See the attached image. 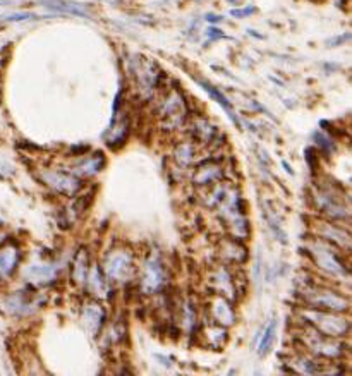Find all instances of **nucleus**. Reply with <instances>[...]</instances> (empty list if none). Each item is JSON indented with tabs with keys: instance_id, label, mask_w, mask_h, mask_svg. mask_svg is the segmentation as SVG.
I'll list each match as a JSON object with an SVG mask.
<instances>
[{
	"instance_id": "nucleus-1",
	"label": "nucleus",
	"mask_w": 352,
	"mask_h": 376,
	"mask_svg": "<svg viewBox=\"0 0 352 376\" xmlns=\"http://www.w3.org/2000/svg\"><path fill=\"white\" fill-rule=\"evenodd\" d=\"M219 210L220 220L223 222L229 234L234 239L245 241L249 236V224H247V217L242 208V199L237 189L226 186L222 198L219 199L215 206Z\"/></svg>"
},
{
	"instance_id": "nucleus-2",
	"label": "nucleus",
	"mask_w": 352,
	"mask_h": 376,
	"mask_svg": "<svg viewBox=\"0 0 352 376\" xmlns=\"http://www.w3.org/2000/svg\"><path fill=\"white\" fill-rule=\"evenodd\" d=\"M127 71L143 98L155 97L160 86L162 72L152 59L145 55H131L127 59Z\"/></svg>"
},
{
	"instance_id": "nucleus-3",
	"label": "nucleus",
	"mask_w": 352,
	"mask_h": 376,
	"mask_svg": "<svg viewBox=\"0 0 352 376\" xmlns=\"http://www.w3.org/2000/svg\"><path fill=\"white\" fill-rule=\"evenodd\" d=\"M157 112L162 128L167 129V131H176V129L183 128L188 121V105H185L183 93L176 88L165 91L158 98Z\"/></svg>"
},
{
	"instance_id": "nucleus-4",
	"label": "nucleus",
	"mask_w": 352,
	"mask_h": 376,
	"mask_svg": "<svg viewBox=\"0 0 352 376\" xmlns=\"http://www.w3.org/2000/svg\"><path fill=\"white\" fill-rule=\"evenodd\" d=\"M308 255L311 256V260L320 270L327 271V274L334 275V277H347L349 275V268L344 263V260L340 258L335 246L327 243V241H311L308 244Z\"/></svg>"
},
{
	"instance_id": "nucleus-5",
	"label": "nucleus",
	"mask_w": 352,
	"mask_h": 376,
	"mask_svg": "<svg viewBox=\"0 0 352 376\" xmlns=\"http://www.w3.org/2000/svg\"><path fill=\"white\" fill-rule=\"evenodd\" d=\"M303 318L309 327L318 330L323 335L334 337V339L346 337L351 330L349 320L340 316V313H334V311L308 309L303 311Z\"/></svg>"
},
{
	"instance_id": "nucleus-6",
	"label": "nucleus",
	"mask_w": 352,
	"mask_h": 376,
	"mask_svg": "<svg viewBox=\"0 0 352 376\" xmlns=\"http://www.w3.org/2000/svg\"><path fill=\"white\" fill-rule=\"evenodd\" d=\"M299 339L304 347H306L313 356H316V358L320 359H339L340 356L344 354V351H346L344 344L340 342L339 339L323 335V333L311 328L309 325L299 333Z\"/></svg>"
},
{
	"instance_id": "nucleus-7",
	"label": "nucleus",
	"mask_w": 352,
	"mask_h": 376,
	"mask_svg": "<svg viewBox=\"0 0 352 376\" xmlns=\"http://www.w3.org/2000/svg\"><path fill=\"white\" fill-rule=\"evenodd\" d=\"M304 301H306L309 309H322V311H334V313H344L349 309L351 301L346 295L335 293V290L327 289V287L309 286L303 293Z\"/></svg>"
},
{
	"instance_id": "nucleus-8",
	"label": "nucleus",
	"mask_w": 352,
	"mask_h": 376,
	"mask_svg": "<svg viewBox=\"0 0 352 376\" xmlns=\"http://www.w3.org/2000/svg\"><path fill=\"white\" fill-rule=\"evenodd\" d=\"M134 258L131 251L124 248L112 249L103 260L105 277L114 283H126L134 277Z\"/></svg>"
},
{
	"instance_id": "nucleus-9",
	"label": "nucleus",
	"mask_w": 352,
	"mask_h": 376,
	"mask_svg": "<svg viewBox=\"0 0 352 376\" xmlns=\"http://www.w3.org/2000/svg\"><path fill=\"white\" fill-rule=\"evenodd\" d=\"M313 199L318 210L327 215V217L335 218V220H346L349 218V206H347V199L340 191L335 187L320 186L318 189L313 193Z\"/></svg>"
},
{
	"instance_id": "nucleus-10",
	"label": "nucleus",
	"mask_w": 352,
	"mask_h": 376,
	"mask_svg": "<svg viewBox=\"0 0 352 376\" xmlns=\"http://www.w3.org/2000/svg\"><path fill=\"white\" fill-rule=\"evenodd\" d=\"M41 179L46 186L65 196H74L81 189V179L72 172L60 170V168H46L41 172Z\"/></svg>"
},
{
	"instance_id": "nucleus-11",
	"label": "nucleus",
	"mask_w": 352,
	"mask_h": 376,
	"mask_svg": "<svg viewBox=\"0 0 352 376\" xmlns=\"http://www.w3.org/2000/svg\"><path fill=\"white\" fill-rule=\"evenodd\" d=\"M165 283V268L162 263V258L158 253H152L146 258L145 268H143V277H141V289L146 294H155L164 287Z\"/></svg>"
},
{
	"instance_id": "nucleus-12",
	"label": "nucleus",
	"mask_w": 352,
	"mask_h": 376,
	"mask_svg": "<svg viewBox=\"0 0 352 376\" xmlns=\"http://www.w3.org/2000/svg\"><path fill=\"white\" fill-rule=\"evenodd\" d=\"M189 133H191L195 143L203 145V147H208V145L211 147V145L216 143V140L220 136L219 129L208 119L201 117V115L191 117V121H189Z\"/></svg>"
},
{
	"instance_id": "nucleus-13",
	"label": "nucleus",
	"mask_w": 352,
	"mask_h": 376,
	"mask_svg": "<svg viewBox=\"0 0 352 376\" xmlns=\"http://www.w3.org/2000/svg\"><path fill=\"white\" fill-rule=\"evenodd\" d=\"M222 179H223L222 165L211 162V160L201 162L198 167H196L195 175H193V180H195L196 186L200 187H211L215 186V184H219Z\"/></svg>"
},
{
	"instance_id": "nucleus-14",
	"label": "nucleus",
	"mask_w": 352,
	"mask_h": 376,
	"mask_svg": "<svg viewBox=\"0 0 352 376\" xmlns=\"http://www.w3.org/2000/svg\"><path fill=\"white\" fill-rule=\"evenodd\" d=\"M21 262V251L15 244H4L0 248V282L9 280L18 270V264Z\"/></svg>"
},
{
	"instance_id": "nucleus-15",
	"label": "nucleus",
	"mask_w": 352,
	"mask_h": 376,
	"mask_svg": "<svg viewBox=\"0 0 352 376\" xmlns=\"http://www.w3.org/2000/svg\"><path fill=\"white\" fill-rule=\"evenodd\" d=\"M211 287H214L216 294L223 295V297H227L229 301H232V299L235 297V293H237L235 280L226 267H219L214 274H211Z\"/></svg>"
},
{
	"instance_id": "nucleus-16",
	"label": "nucleus",
	"mask_w": 352,
	"mask_h": 376,
	"mask_svg": "<svg viewBox=\"0 0 352 376\" xmlns=\"http://www.w3.org/2000/svg\"><path fill=\"white\" fill-rule=\"evenodd\" d=\"M44 302V299H37L33 294L18 293L7 299V309L14 314H31L37 311Z\"/></svg>"
},
{
	"instance_id": "nucleus-17",
	"label": "nucleus",
	"mask_w": 352,
	"mask_h": 376,
	"mask_svg": "<svg viewBox=\"0 0 352 376\" xmlns=\"http://www.w3.org/2000/svg\"><path fill=\"white\" fill-rule=\"evenodd\" d=\"M105 321V311L96 302H88L83 308V325L93 337L98 335V332L103 327Z\"/></svg>"
},
{
	"instance_id": "nucleus-18",
	"label": "nucleus",
	"mask_w": 352,
	"mask_h": 376,
	"mask_svg": "<svg viewBox=\"0 0 352 376\" xmlns=\"http://www.w3.org/2000/svg\"><path fill=\"white\" fill-rule=\"evenodd\" d=\"M211 316L220 327H230V325L235 323V313L234 309L230 308L229 299L223 297V295L216 294V297H214L211 301Z\"/></svg>"
},
{
	"instance_id": "nucleus-19",
	"label": "nucleus",
	"mask_w": 352,
	"mask_h": 376,
	"mask_svg": "<svg viewBox=\"0 0 352 376\" xmlns=\"http://www.w3.org/2000/svg\"><path fill=\"white\" fill-rule=\"evenodd\" d=\"M59 274V267L52 262H44V263H33L30 264V268L26 270V277L30 278V282L33 283H50L53 282V278Z\"/></svg>"
},
{
	"instance_id": "nucleus-20",
	"label": "nucleus",
	"mask_w": 352,
	"mask_h": 376,
	"mask_svg": "<svg viewBox=\"0 0 352 376\" xmlns=\"http://www.w3.org/2000/svg\"><path fill=\"white\" fill-rule=\"evenodd\" d=\"M318 232L322 236V239L327 241V243L342 249H351V234L346 229H340L339 225L334 224H320Z\"/></svg>"
},
{
	"instance_id": "nucleus-21",
	"label": "nucleus",
	"mask_w": 352,
	"mask_h": 376,
	"mask_svg": "<svg viewBox=\"0 0 352 376\" xmlns=\"http://www.w3.org/2000/svg\"><path fill=\"white\" fill-rule=\"evenodd\" d=\"M220 256H222L226 262L229 263H245L247 255H246V249L245 246H242L241 243H239L237 239H226L220 243Z\"/></svg>"
},
{
	"instance_id": "nucleus-22",
	"label": "nucleus",
	"mask_w": 352,
	"mask_h": 376,
	"mask_svg": "<svg viewBox=\"0 0 352 376\" xmlns=\"http://www.w3.org/2000/svg\"><path fill=\"white\" fill-rule=\"evenodd\" d=\"M103 167V153H93L91 156L81 160L79 163H76L72 167V174L77 177H91L96 175Z\"/></svg>"
},
{
	"instance_id": "nucleus-23",
	"label": "nucleus",
	"mask_w": 352,
	"mask_h": 376,
	"mask_svg": "<svg viewBox=\"0 0 352 376\" xmlns=\"http://www.w3.org/2000/svg\"><path fill=\"white\" fill-rule=\"evenodd\" d=\"M88 274H90V256H88L86 249L81 248L74 256V263H72V282L76 286H84Z\"/></svg>"
},
{
	"instance_id": "nucleus-24",
	"label": "nucleus",
	"mask_w": 352,
	"mask_h": 376,
	"mask_svg": "<svg viewBox=\"0 0 352 376\" xmlns=\"http://www.w3.org/2000/svg\"><path fill=\"white\" fill-rule=\"evenodd\" d=\"M174 160L181 167H189L198 160V147L195 141H185V143L177 145L174 149Z\"/></svg>"
},
{
	"instance_id": "nucleus-25",
	"label": "nucleus",
	"mask_w": 352,
	"mask_h": 376,
	"mask_svg": "<svg viewBox=\"0 0 352 376\" xmlns=\"http://www.w3.org/2000/svg\"><path fill=\"white\" fill-rule=\"evenodd\" d=\"M292 368L297 373L303 375H320V373H328L330 370L323 368L322 361H316L308 358V356H296L292 358Z\"/></svg>"
},
{
	"instance_id": "nucleus-26",
	"label": "nucleus",
	"mask_w": 352,
	"mask_h": 376,
	"mask_svg": "<svg viewBox=\"0 0 352 376\" xmlns=\"http://www.w3.org/2000/svg\"><path fill=\"white\" fill-rule=\"evenodd\" d=\"M84 286H88V289L91 290V294L98 295V297H107L108 293H110L107 280L105 277H103L102 270H100L96 264L93 268H90V274H88L86 283H84Z\"/></svg>"
},
{
	"instance_id": "nucleus-27",
	"label": "nucleus",
	"mask_w": 352,
	"mask_h": 376,
	"mask_svg": "<svg viewBox=\"0 0 352 376\" xmlns=\"http://www.w3.org/2000/svg\"><path fill=\"white\" fill-rule=\"evenodd\" d=\"M84 210H86V199L83 198L72 201L71 205L64 210V213H62V224H64V227H71L72 224H76L77 218L84 213Z\"/></svg>"
},
{
	"instance_id": "nucleus-28",
	"label": "nucleus",
	"mask_w": 352,
	"mask_h": 376,
	"mask_svg": "<svg viewBox=\"0 0 352 376\" xmlns=\"http://www.w3.org/2000/svg\"><path fill=\"white\" fill-rule=\"evenodd\" d=\"M46 7L53 11H59V13H69V14H76V16H88V9H84L79 4H72V2H64V0H48L45 4Z\"/></svg>"
},
{
	"instance_id": "nucleus-29",
	"label": "nucleus",
	"mask_w": 352,
	"mask_h": 376,
	"mask_svg": "<svg viewBox=\"0 0 352 376\" xmlns=\"http://www.w3.org/2000/svg\"><path fill=\"white\" fill-rule=\"evenodd\" d=\"M275 333H277V323L275 321H270V325L265 328V333H263L261 342H260V354L261 356L268 354L270 352L273 342H275Z\"/></svg>"
},
{
	"instance_id": "nucleus-30",
	"label": "nucleus",
	"mask_w": 352,
	"mask_h": 376,
	"mask_svg": "<svg viewBox=\"0 0 352 376\" xmlns=\"http://www.w3.org/2000/svg\"><path fill=\"white\" fill-rule=\"evenodd\" d=\"M201 84H203V88H204V90H207L208 93H210V97H211V98H215L216 102H219L220 105H222L223 109H226L227 112H229V117L232 119V121H234L235 124H239V122H237V119H235V115H234V110H232L230 103L227 102V98H223V97H222V93H220V91H216L214 86H210V84H207V83H201Z\"/></svg>"
},
{
	"instance_id": "nucleus-31",
	"label": "nucleus",
	"mask_w": 352,
	"mask_h": 376,
	"mask_svg": "<svg viewBox=\"0 0 352 376\" xmlns=\"http://www.w3.org/2000/svg\"><path fill=\"white\" fill-rule=\"evenodd\" d=\"M251 13H253V9L249 7V9H246V11H234L232 14H234V16H247V14H251Z\"/></svg>"
}]
</instances>
